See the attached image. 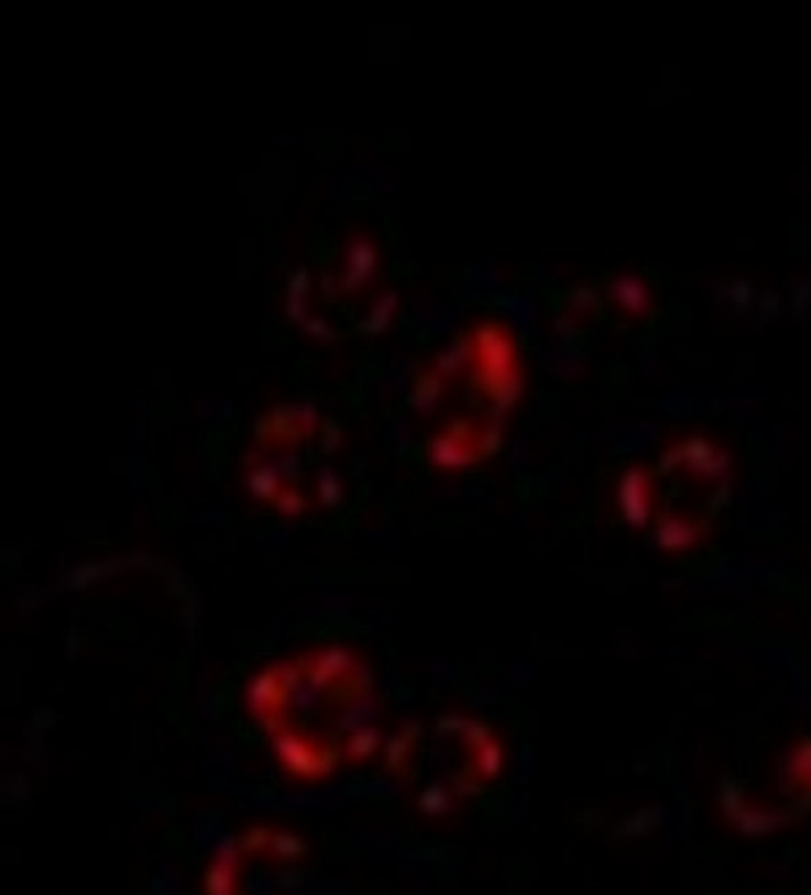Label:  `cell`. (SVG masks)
<instances>
[{"label": "cell", "mask_w": 811, "mask_h": 895, "mask_svg": "<svg viewBox=\"0 0 811 895\" xmlns=\"http://www.w3.org/2000/svg\"><path fill=\"white\" fill-rule=\"evenodd\" d=\"M244 698L276 763L295 780H325L369 763L384 747L376 676L347 647H317L263 665Z\"/></svg>", "instance_id": "1"}, {"label": "cell", "mask_w": 811, "mask_h": 895, "mask_svg": "<svg viewBox=\"0 0 811 895\" xmlns=\"http://www.w3.org/2000/svg\"><path fill=\"white\" fill-rule=\"evenodd\" d=\"M384 769L412 787L423 815H449L501 774L498 736L482 720L460 711L406 722L382 747Z\"/></svg>", "instance_id": "2"}]
</instances>
